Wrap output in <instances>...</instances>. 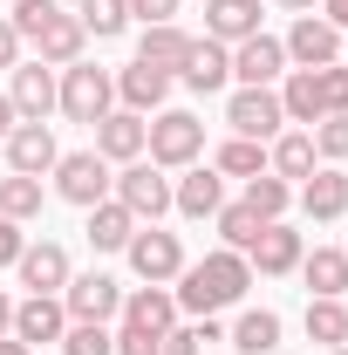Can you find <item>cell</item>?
<instances>
[{
    "instance_id": "37",
    "label": "cell",
    "mask_w": 348,
    "mask_h": 355,
    "mask_svg": "<svg viewBox=\"0 0 348 355\" xmlns=\"http://www.w3.org/2000/svg\"><path fill=\"white\" fill-rule=\"evenodd\" d=\"M307 137H314V157H328V164H342V157H348V116H321Z\"/></svg>"
},
{
    "instance_id": "9",
    "label": "cell",
    "mask_w": 348,
    "mask_h": 355,
    "mask_svg": "<svg viewBox=\"0 0 348 355\" xmlns=\"http://www.w3.org/2000/svg\"><path fill=\"white\" fill-rule=\"evenodd\" d=\"M287 62H301V69H328V62H342V28L335 21H321V14H294V28H287Z\"/></svg>"
},
{
    "instance_id": "26",
    "label": "cell",
    "mask_w": 348,
    "mask_h": 355,
    "mask_svg": "<svg viewBox=\"0 0 348 355\" xmlns=\"http://www.w3.org/2000/svg\"><path fill=\"white\" fill-rule=\"evenodd\" d=\"M205 35L225 42V48L260 35V0H205Z\"/></svg>"
},
{
    "instance_id": "20",
    "label": "cell",
    "mask_w": 348,
    "mask_h": 355,
    "mask_svg": "<svg viewBox=\"0 0 348 355\" xmlns=\"http://www.w3.org/2000/svg\"><path fill=\"white\" fill-rule=\"evenodd\" d=\"M218 205H225V178H218L212 164H184V178L171 184V212H184V219H212Z\"/></svg>"
},
{
    "instance_id": "41",
    "label": "cell",
    "mask_w": 348,
    "mask_h": 355,
    "mask_svg": "<svg viewBox=\"0 0 348 355\" xmlns=\"http://www.w3.org/2000/svg\"><path fill=\"white\" fill-rule=\"evenodd\" d=\"M21 246H28V232H21L14 219H0V266H14V260H21Z\"/></svg>"
},
{
    "instance_id": "6",
    "label": "cell",
    "mask_w": 348,
    "mask_h": 355,
    "mask_svg": "<svg viewBox=\"0 0 348 355\" xmlns=\"http://www.w3.org/2000/svg\"><path fill=\"white\" fill-rule=\"evenodd\" d=\"M55 198H69V205H103L110 198V157H96V150H62L55 157Z\"/></svg>"
},
{
    "instance_id": "2",
    "label": "cell",
    "mask_w": 348,
    "mask_h": 355,
    "mask_svg": "<svg viewBox=\"0 0 348 355\" xmlns=\"http://www.w3.org/2000/svg\"><path fill=\"white\" fill-rule=\"evenodd\" d=\"M55 110L69 116V123H103L110 110H116V76L110 69H96V62H69L62 76H55Z\"/></svg>"
},
{
    "instance_id": "40",
    "label": "cell",
    "mask_w": 348,
    "mask_h": 355,
    "mask_svg": "<svg viewBox=\"0 0 348 355\" xmlns=\"http://www.w3.org/2000/svg\"><path fill=\"white\" fill-rule=\"evenodd\" d=\"M157 355H205V342H198V328H171Z\"/></svg>"
},
{
    "instance_id": "13",
    "label": "cell",
    "mask_w": 348,
    "mask_h": 355,
    "mask_svg": "<svg viewBox=\"0 0 348 355\" xmlns=\"http://www.w3.org/2000/svg\"><path fill=\"white\" fill-rule=\"evenodd\" d=\"M171 69H157V62H130L123 76H116V103L123 110H137V116H157L164 103H171Z\"/></svg>"
},
{
    "instance_id": "33",
    "label": "cell",
    "mask_w": 348,
    "mask_h": 355,
    "mask_svg": "<svg viewBox=\"0 0 348 355\" xmlns=\"http://www.w3.org/2000/svg\"><path fill=\"white\" fill-rule=\"evenodd\" d=\"M76 21H82V35H96V42H116L130 28V0H82Z\"/></svg>"
},
{
    "instance_id": "38",
    "label": "cell",
    "mask_w": 348,
    "mask_h": 355,
    "mask_svg": "<svg viewBox=\"0 0 348 355\" xmlns=\"http://www.w3.org/2000/svg\"><path fill=\"white\" fill-rule=\"evenodd\" d=\"M157 349H164V335H150V328H130V321L116 328V355H157Z\"/></svg>"
},
{
    "instance_id": "27",
    "label": "cell",
    "mask_w": 348,
    "mask_h": 355,
    "mask_svg": "<svg viewBox=\"0 0 348 355\" xmlns=\"http://www.w3.org/2000/svg\"><path fill=\"white\" fill-rule=\"evenodd\" d=\"M89 246H96V253H123V246H130V232H137V219L130 212H123V205H116V198H103V205H89Z\"/></svg>"
},
{
    "instance_id": "34",
    "label": "cell",
    "mask_w": 348,
    "mask_h": 355,
    "mask_svg": "<svg viewBox=\"0 0 348 355\" xmlns=\"http://www.w3.org/2000/svg\"><path fill=\"white\" fill-rule=\"evenodd\" d=\"M246 205H253L260 219H287L294 184H287V178H273V171H260V178H246Z\"/></svg>"
},
{
    "instance_id": "19",
    "label": "cell",
    "mask_w": 348,
    "mask_h": 355,
    "mask_svg": "<svg viewBox=\"0 0 348 355\" xmlns=\"http://www.w3.org/2000/svg\"><path fill=\"white\" fill-rule=\"evenodd\" d=\"M7 103H14L21 123H42L48 110H55V69H48V62H14V89H7Z\"/></svg>"
},
{
    "instance_id": "1",
    "label": "cell",
    "mask_w": 348,
    "mask_h": 355,
    "mask_svg": "<svg viewBox=\"0 0 348 355\" xmlns=\"http://www.w3.org/2000/svg\"><path fill=\"white\" fill-rule=\"evenodd\" d=\"M246 287H253V266H246V253H205V260H191L184 273H177V308L184 314H218V308H239L246 301Z\"/></svg>"
},
{
    "instance_id": "28",
    "label": "cell",
    "mask_w": 348,
    "mask_h": 355,
    "mask_svg": "<svg viewBox=\"0 0 348 355\" xmlns=\"http://www.w3.org/2000/svg\"><path fill=\"white\" fill-rule=\"evenodd\" d=\"M232 349L239 355H273L280 349V314L273 308H246L239 321H232Z\"/></svg>"
},
{
    "instance_id": "3",
    "label": "cell",
    "mask_w": 348,
    "mask_h": 355,
    "mask_svg": "<svg viewBox=\"0 0 348 355\" xmlns=\"http://www.w3.org/2000/svg\"><path fill=\"white\" fill-rule=\"evenodd\" d=\"M143 150H150L157 171H184V164L205 157V123H198L191 110H157V116H150V137H143Z\"/></svg>"
},
{
    "instance_id": "22",
    "label": "cell",
    "mask_w": 348,
    "mask_h": 355,
    "mask_svg": "<svg viewBox=\"0 0 348 355\" xmlns=\"http://www.w3.org/2000/svg\"><path fill=\"white\" fill-rule=\"evenodd\" d=\"M294 273L307 280V301H342V294H348V253H342V246H314V253H301Z\"/></svg>"
},
{
    "instance_id": "14",
    "label": "cell",
    "mask_w": 348,
    "mask_h": 355,
    "mask_svg": "<svg viewBox=\"0 0 348 355\" xmlns=\"http://www.w3.org/2000/svg\"><path fill=\"white\" fill-rule=\"evenodd\" d=\"M62 328H69L62 294H28V301H14V342L48 349V342H62Z\"/></svg>"
},
{
    "instance_id": "43",
    "label": "cell",
    "mask_w": 348,
    "mask_h": 355,
    "mask_svg": "<svg viewBox=\"0 0 348 355\" xmlns=\"http://www.w3.org/2000/svg\"><path fill=\"white\" fill-rule=\"evenodd\" d=\"M321 7H328L321 21H335V28H342V35H348V0H321Z\"/></svg>"
},
{
    "instance_id": "35",
    "label": "cell",
    "mask_w": 348,
    "mask_h": 355,
    "mask_svg": "<svg viewBox=\"0 0 348 355\" xmlns=\"http://www.w3.org/2000/svg\"><path fill=\"white\" fill-rule=\"evenodd\" d=\"M307 342H321V349H342L348 342V308L342 301H307Z\"/></svg>"
},
{
    "instance_id": "39",
    "label": "cell",
    "mask_w": 348,
    "mask_h": 355,
    "mask_svg": "<svg viewBox=\"0 0 348 355\" xmlns=\"http://www.w3.org/2000/svg\"><path fill=\"white\" fill-rule=\"evenodd\" d=\"M171 14H177V0H130V21H143V28H157Z\"/></svg>"
},
{
    "instance_id": "12",
    "label": "cell",
    "mask_w": 348,
    "mask_h": 355,
    "mask_svg": "<svg viewBox=\"0 0 348 355\" xmlns=\"http://www.w3.org/2000/svg\"><path fill=\"white\" fill-rule=\"evenodd\" d=\"M177 83L198 89V96H212V89L232 83V48L212 42V35H191V48H184V62H177Z\"/></svg>"
},
{
    "instance_id": "10",
    "label": "cell",
    "mask_w": 348,
    "mask_h": 355,
    "mask_svg": "<svg viewBox=\"0 0 348 355\" xmlns=\"http://www.w3.org/2000/svg\"><path fill=\"white\" fill-rule=\"evenodd\" d=\"M301 232H294V225L287 219H266L260 225V239H253V246H246V266H253V273H260V280H280V273H294V266H301Z\"/></svg>"
},
{
    "instance_id": "15",
    "label": "cell",
    "mask_w": 348,
    "mask_h": 355,
    "mask_svg": "<svg viewBox=\"0 0 348 355\" xmlns=\"http://www.w3.org/2000/svg\"><path fill=\"white\" fill-rule=\"evenodd\" d=\"M294 198H301V212L314 225L342 219V212H348V171H342V164H314V178L294 184Z\"/></svg>"
},
{
    "instance_id": "24",
    "label": "cell",
    "mask_w": 348,
    "mask_h": 355,
    "mask_svg": "<svg viewBox=\"0 0 348 355\" xmlns=\"http://www.w3.org/2000/svg\"><path fill=\"white\" fill-rule=\"evenodd\" d=\"M273 96H280L287 123H307V130H314V123L328 116V103H321V69H294V76L273 89Z\"/></svg>"
},
{
    "instance_id": "42",
    "label": "cell",
    "mask_w": 348,
    "mask_h": 355,
    "mask_svg": "<svg viewBox=\"0 0 348 355\" xmlns=\"http://www.w3.org/2000/svg\"><path fill=\"white\" fill-rule=\"evenodd\" d=\"M21 62V35H14V21L0 14V69H14Z\"/></svg>"
},
{
    "instance_id": "17",
    "label": "cell",
    "mask_w": 348,
    "mask_h": 355,
    "mask_svg": "<svg viewBox=\"0 0 348 355\" xmlns=\"http://www.w3.org/2000/svg\"><path fill=\"white\" fill-rule=\"evenodd\" d=\"M143 137H150V116H137V110H110V116L96 123V157H110V164H137V157H143Z\"/></svg>"
},
{
    "instance_id": "7",
    "label": "cell",
    "mask_w": 348,
    "mask_h": 355,
    "mask_svg": "<svg viewBox=\"0 0 348 355\" xmlns=\"http://www.w3.org/2000/svg\"><path fill=\"white\" fill-rule=\"evenodd\" d=\"M225 123H232V137L273 144L280 123H287V110H280V96H273V89H232V96H225Z\"/></svg>"
},
{
    "instance_id": "8",
    "label": "cell",
    "mask_w": 348,
    "mask_h": 355,
    "mask_svg": "<svg viewBox=\"0 0 348 355\" xmlns=\"http://www.w3.org/2000/svg\"><path fill=\"white\" fill-rule=\"evenodd\" d=\"M35 62H48V69H69V62H82V48H89V35H82V21L69 14V7H48L42 21H35Z\"/></svg>"
},
{
    "instance_id": "31",
    "label": "cell",
    "mask_w": 348,
    "mask_h": 355,
    "mask_svg": "<svg viewBox=\"0 0 348 355\" xmlns=\"http://www.w3.org/2000/svg\"><path fill=\"white\" fill-rule=\"evenodd\" d=\"M212 171L218 178H260L266 171V144H253V137H225L218 157H212Z\"/></svg>"
},
{
    "instance_id": "23",
    "label": "cell",
    "mask_w": 348,
    "mask_h": 355,
    "mask_svg": "<svg viewBox=\"0 0 348 355\" xmlns=\"http://www.w3.org/2000/svg\"><path fill=\"white\" fill-rule=\"evenodd\" d=\"M123 321H130V328H150V335H171L177 328L171 287H123Z\"/></svg>"
},
{
    "instance_id": "32",
    "label": "cell",
    "mask_w": 348,
    "mask_h": 355,
    "mask_svg": "<svg viewBox=\"0 0 348 355\" xmlns=\"http://www.w3.org/2000/svg\"><path fill=\"white\" fill-rule=\"evenodd\" d=\"M0 219H42V178H21V171H7L0 178Z\"/></svg>"
},
{
    "instance_id": "11",
    "label": "cell",
    "mask_w": 348,
    "mask_h": 355,
    "mask_svg": "<svg viewBox=\"0 0 348 355\" xmlns=\"http://www.w3.org/2000/svg\"><path fill=\"white\" fill-rule=\"evenodd\" d=\"M62 308H69V321H110V314H123V287L110 273H69Z\"/></svg>"
},
{
    "instance_id": "30",
    "label": "cell",
    "mask_w": 348,
    "mask_h": 355,
    "mask_svg": "<svg viewBox=\"0 0 348 355\" xmlns=\"http://www.w3.org/2000/svg\"><path fill=\"white\" fill-rule=\"evenodd\" d=\"M212 225H218V239H225V253H246V246L260 239V225H266V219L246 205V198H239V205H218Z\"/></svg>"
},
{
    "instance_id": "18",
    "label": "cell",
    "mask_w": 348,
    "mask_h": 355,
    "mask_svg": "<svg viewBox=\"0 0 348 355\" xmlns=\"http://www.w3.org/2000/svg\"><path fill=\"white\" fill-rule=\"evenodd\" d=\"M55 157H62V144H55L48 123H14L7 130V171L42 178V171H55Z\"/></svg>"
},
{
    "instance_id": "16",
    "label": "cell",
    "mask_w": 348,
    "mask_h": 355,
    "mask_svg": "<svg viewBox=\"0 0 348 355\" xmlns=\"http://www.w3.org/2000/svg\"><path fill=\"white\" fill-rule=\"evenodd\" d=\"M280 69H287V48L273 42V35H246V42H232V76H239V89H273V83H280Z\"/></svg>"
},
{
    "instance_id": "29",
    "label": "cell",
    "mask_w": 348,
    "mask_h": 355,
    "mask_svg": "<svg viewBox=\"0 0 348 355\" xmlns=\"http://www.w3.org/2000/svg\"><path fill=\"white\" fill-rule=\"evenodd\" d=\"M184 48H191V35H184L177 21H157V28H143V42H137V62H157V69H171V76H177Z\"/></svg>"
},
{
    "instance_id": "5",
    "label": "cell",
    "mask_w": 348,
    "mask_h": 355,
    "mask_svg": "<svg viewBox=\"0 0 348 355\" xmlns=\"http://www.w3.org/2000/svg\"><path fill=\"white\" fill-rule=\"evenodd\" d=\"M123 260H130V273L143 287H164V280L184 273V246H177V232H164V225H137L130 246H123Z\"/></svg>"
},
{
    "instance_id": "46",
    "label": "cell",
    "mask_w": 348,
    "mask_h": 355,
    "mask_svg": "<svg viewBox=\"0 0 348 355\" xmlns=\"http://www.w3.org/2000/svg\"><path fill=\"white\" fill-rule=\"evenodd\" d=\"M0 355H35L28 342H14V335H0Z\"/></svg>"
},
{
    "instance_id": "25",
    "label": "cell",
    "mask_w": 348,
    "mask_h": 355,
    "mask_svg": "<svg viewBox=\"0 0 348 355\" xmlns=\"http://www.w3.org/2000/svg\"><path fill=\"white\" fill-rule=\"evenodd\" d=\"M314 164H321V157H314V137H307V130H280L273 144H266V171L287 178V184L314 178Z\"/></svg>"
},
{
    "instance_id": "49",
    "label": "cell",
    "mask_w": 348,
    "mask_h": 355,
    "mask_svg": "<svg viewBox=\"0 0 348 355\" xmlns=\"http://www.w3.org/2000/svg\"><path fill=\"white\" fill-rule=\"evenodd\" d=\"M342 253H348V246H342Z\"/></svg>"
},
{
    "instance_id": "47",
    "label": "cell",
    "mask_w": 348,
    "mask_h": 355,
    "mask_svg": "<svg viewBox=\"0 0 348 355\" xmlns=\"http://www.w3.org/2000/svg\"><path fill=\"white\" fill-rule=\"evenodd\" d=\"M280 7H287V14H314V0H280Z\"/></svg>"
},
{
    "instance_id": "45",
    "label": "cell",
    "mask_w": 348,
    "mask_h": 355,
    "mask_svg": "<svg viewBox=\"0 0 348 355\" xmlns=\"http://www.w3.org/2000/svg\"><path fill=\"white\" fill-rule=\"evenodd\" d=\"M0 335H14V301L0 294Z\"/></svg>"
},
{
    "instance_id": "21",
    "label": "cell",
    "mask_w": 348,
    "mask_h": 355,
    "mask_svg": "<svg viewBox=\"0 0 348 355\" xmlns=\"http://www.w3.org/2000/svg\"><path fill=\"white\" fill-rule=\"evenodd\" d=\"M14 273H21V287H28V294H62V287H69V253H62L55 239H42V246H21Z\"/></svg>"
},
{
    "instance_id": "44",
    "label": "cell",
    "mask_w": 348,
    "mask_h": 355,
    "mask_svg": "<svg viewBox=\"0 0 348 355\" xmlns=\"http://www.w3.org/2000/svg\"><path fill=\"white\" fill-rule=\"evenodd\" d=\"M14 123H21V116H14V103L0 96V144H7V130H14Z\"/></svg>"
},
{
    "instance_id": "4",
    "label": "cell",
    "mask_w": 348,
    "mask_h": 355,
    "mask_svg": "<svg viewBox=\"0 0 348 355\" xmlns=\"http://www.w3.org/2000/svg\"><path fill=\"white\" fill-rule=\"evenodd\" d=\"M110 198H116L137 225H157L164 212H171V178L157 171L150 157H137V164H123V171L110 178Z\"/></svg>"
},
{
    "instance_id": "48",
    "label": "cell",
    "mask_w": 348,
    "mask_h": 355,
    "mask_svg": "<svg viewBox=\"0 0 348 355\" xmlns=\"http://www.w3.org/2000/svg\"><path fill=\"white\" fill-rule=\"evenodd\" d=\"M328 355H348V342H342V349H328Z\"/></svg>"
},
{
    "instance_id": "36",
    "label": "cell",
    "mask_w": 348,
    "mask_h": 355,
    "mask_svg": "<svg viewBox=\"0 0 348 355\" xmlns=\"http://www.w3.org/2000/svg\"><path fill=\"white\" fill-rule=\"evenodd\" d=\"M55 349L62 355H116V335H110V321H69Z\"/></svg>"
}]
</instances>
